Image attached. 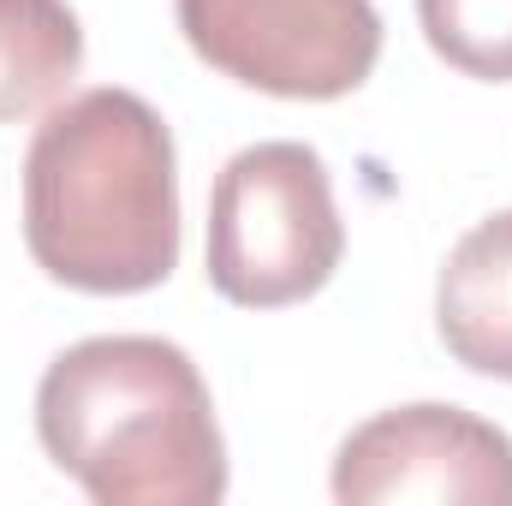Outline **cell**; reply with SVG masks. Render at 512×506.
<instances>
[{"label":"cell","instance_id":"7","mask_svg":"<svg viewBox=\"0 0 512 506\" xmlns=\"http://www.w3.org/2000/svg\"><path fill=\"white\" fill-rule=\"evenodd\" d=\"M84 72V24L66 0H0V126L42 114Z\"/></svg>","mask_w":512,"mask_h":506},{"label":"cell","instance_id":"8","mask_svg":"<svg viewBox=\"0 0 512 506\" xmlns=\"http://www.w3.org/2000/svg\"><path fill=\"white\" fill-rule=\"evenodd\" d=\"M417 24L453 72L512 84V0H417Z\"/></svg>","mask_w":512,"mask_h":506},{"label":"cell","instance_id":"2","mask_svg":"<svg viewBox=\"0 0 512 506\" xmlns=\"http://www.w3.org/2000/svg\"><path fill=\"white\" fill-rule=\"evenodd\" d=\"M36 441L96 506H215L227 441L209 381L161 334H90L36 381Z\"/></svg>","mask_w":512,"mask_h":506},{"label":"cell","instance_id":"3","mask_svg":"<svg viewBox=\"0 0 512 506\" xmlns=\"http://www.w3.org/2000/svg\"><path fill=\"white\" fill-rule=\"evenodd\" d=\"M346 256L328 161L274 137L239 149L209 191V286L239 310H286L316 298Z\"/></svg>","mask_w":512,"mask_h":506},{"label":"cell","instance_id":"1","mask_svg":"<svg viewBox=\"0 0 512 506\" xmlns=\"http://www.w3.org/2000/svg\"><path fill=\"white\" fill-rule=\"evenodd\" d=\"M24 245L72 292L131 298L179 268V155L137 90L60 102L24 155Z\"/></svg>","mask_w":512,"mask_h":506},{"label":"cell","instance_id":"4","mask_svg":"<svg viewBox=\"0 0 512 506\" xmlns=\"http://www.w3.org/2000/svg\"><path fill=\"white\" fill-rule=\"evenodd\" d=\"M173 18L203 66L280 102H340L382 60L376 0H173Z\"/></svg>","mask_w":512,"mask_h":506},{"label":"cell","instance_id":"5","mask_svg":"<svg viewBox=\"0 0 512 506\" xmlns=\"http://www.w3.org/2000/svg\"><path fill=\"white\" fill-rule=\"evenodd\" d=\"M340 506H512V435L465 405H393L334 453Z\"/></svg>","mask_w":512,"mask_h":506},{"label":"cell","instance_id":"6","mask_svg":"<svg viewBox=\"0 0 512 506\" xmlns=\"http://www.w3.org/2000/svg\"><path fill=\"white\" fill-rule=\"evenodd\" d=\"M435 334L471 376L512 381V209L477 221L441 262Z\"/></svg>","mask_w":512,"mask_h":506}]
</instances>
